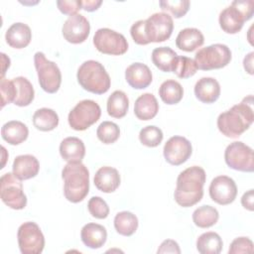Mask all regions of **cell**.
I'll return each mask as SVG.
<instances>
[{"mask_svg":"<svg viewBox=\"0 0 254 254\" xmlns=\"http://www.w3.org/2000/svg\"><path fill=\"white\" fill-rule=\"evenodd\" d=\"M173 18L165 12L154 13L146 20L135 22L130 29L133 41L138 45L161 43L168 40L173 32Z\"/></svg>","mask_w":254,"mask_h":254,"instance_id":"1","label":"cell"},{"mask_svg":"<svg viewBox=\"0 0 254 254\" xmlns=\"http://www.w3.org/2000/svg\"><path fill=\"white\" fill-rule=\"evenodd\" d=\"M205 179L204 170L198 166H192L181 172L174 192L177 203L183 207H190L200 201Z\"/></svg>","mask_w":254,"mask_h":254,"instance_id":"2","label":"cell"},{"mask_svg":"<svg viewBox=\"0 0 254 254\" xmlns=\"http://www.w3.org/2000/svg\"><path fill=\"white\" fill-rule=\"evenodd\" d=\"M252 103V95H249L240 103L220 113L217 118L218 130L228 138H238L253 123Z\"/></svg>","mask_w":254,"mask_h":254,"instance_id":"3","label":"cell"},{"mask_svg":"<svg viewBox=\"0 0 254 254\" xmlns=\"http://www.w3.org/2000/svg\"><path fill=\"white\" fill-rule=\"evenodd\" d=\"M64 193L65 198L73 203L84 199L89 190V172L81 162L67 163L63 171Z\"/></svg>","mask_w":254,"mask_h":254,"instance_id":"4","label":"cell"},{"mask_svg":"<svg viewBox=\"0 0 254 254\" xmlns=\"http://www.w3.org/2000/svg\"><path fill=\"white\" fill-rule=\"evenodd\" d=\"M76 77L83 89L95 94H103L110 88L109 74L99 62L93 60L81 64L77 69Z\"/></svg>","mask_w":254,"mask_h":254,"instance_id":"5","label":"cell"},{"mask_svg":"<svg viewBox=\"0 0 254 254\" xmlns=\"http://www.w3.org/2000/svg\"><path fill=\"white\" fill-rule=\"evenodd\" d=\"M253 13V0H234L219 14L220 28L227 34H236L242 29L244 22L252 18Z\"/></svg>","mask_w":254,"mask_h":254,"instance_id":"6","label":"cell"},{"mask_svg":"<svg viewBox=\"0 0 254 254\" xmlns=\"http://www.w3.org/2000/svg\"><path fill=\"white\" fill-rule=\"evenodd\" d=\"M193 61L196 68L201 70L221 68L231 61V51L224 44H213L198 50Z\"/></svg>","mask_w":254,"mask_h":254,"instance_id":"7","label":"cell"},{"mask_svg":"<svg viewBox=\"0 0 254 254\" xmlns=\"http://www.w3.org/2000/svg\"><path fill=\"white\" fill-rule=\"evenodd\" d=\"M34 64L42 89L48 93L57 92L62 82V73L58 64L49 61L42 52L34 55Z\"/></svg>","mask_w":254,"mask_h":254,"instance_id":"8","label":"cell"},{"mask_svg":"<svg viewBox=\"0 0 254 254\" xmlns=\"http://www.w3.org/2000/svg\"><path fill=\"white\" fill-rule=\"evenodd\" d=\"M101 109L98 103L91 99L79 101L68 113L69 126L76 131H83L98 121Z\"/></svg>","mask_w":254,"mask_h":254,"instance_id":"9","label":"cell"},{"mask_svg":"<svg viewBox=\"0 0 254 254\" xmlns=\"http://www.w3.org/2000/svg\"><path fill=\"white\" fill-rule=\"evenodd\" d=\"M2 201L12 209H23L27 205V196L23 185L13 173H6L0 179Z\"/></svg>","mask_w":254,"mask_h":254,"instance_id":"10","label":"cell"},{"mask_svg":"<svg viewBox=\"0 0 254 254\" xmlns=\"http://www.w3.org/2000/svg\"><path fill=\"white\" fill-rule=\"evenodd\" d=\"M18 244L23 254H40L45 247L44 234L36 222L27 221L21 224L17 232Z\"/></svg>","mask_w":254,"mask_h":254,"instance_id":"11","label":"cell"},{"mask_svg":"<svg viewBox=\"0 0 254 254\" xmlns=\"http://www.w3.org/2000/svg\"><path fill=\"white\" fill-rule=\"evenodd\" d=\"M93 44L100 53L106 55L120 56L128 50L126 38L109 28L98 29L93 36Z\"/></svg>","mask_w":254,"mask_h":254,"instance_id":"12","label":"cell"},{"mask_svg":"<svg viewBox=\"0 0 254 254\" xmlns=\"http://www.w3.org/2000/svg\"><path fill=\"white\" fill-rule=\"evenodd\" d=\"M227 166L233 170L251 173L254 170L253 150L241 141L230 143L224 152Z\"/></svg>","mask_w":254,"mask_h":254,"instance_id":"13","label":"cell"},{"mask_svg":"<svg viewBox=\"0 0 254 254\" xmlns=\"http://www.w3.org/2000/svg\"><path fill=\"white\" fill-rule=\"evenodd\" d=\"M192 152L190 142L183 136L171 137L164 146V157L166 161L174 166H180L188 161Z\"/></svg>","mask_w":254,"mask_h":254,"instance_id":"14","label":"cell"},{"mask_svg":"<svg viewBox=\"0 0 254 254\" xmlns=\"http://www.w3.org/2000/svg\"><path fill=\"white\" fill-rule=\"evenodd\" d=\"M209 195L210 198L218 204H229L236 198L237 186L230 177H215L209 185Z\"/></svg>","mask_w":254,"mask_h":254,"instance_id":"15","label":"cell"},{"mask_svg":"<svg viewBox=\"0 0 254 254\" xmlns=\"http://www.w3.org/2000/svg\"><path fill=\"white\" fill-rule=\"evenodd\" d=\"M63 36L71 44L83 43L90 32L88 20L81 14L68 16L63 25Z\"/></svg>","mask_w":254,"mask_h":254,"instance_id":"16","label":"cell"},{"mask_svg":"<svg viewBox=\"0 0 254 254\" xmlns=\"http://www.w3.org/2000/svg\"><path fill=\"white\" fill-rule=\"evenodd\" d=\"M125 78L131 87L143 89L151 84L153 75L148 65L142 63H134L126 68Z\"/></svg>","mask_w":254,"mask_h":254,"instance_id":"17","label":"cell"},{"mask_svg":"<svg viewBox=\"0 0 254 254\" xmlns=\"http://www.w3.org/2000/svg\"><path fill=\"white\" fill-rule=\"evenodd\" d=\"M13 174L21 181L29 180L36 177L40 170L38 159L33 155L17 156L12 166Z\"/></svg>","mask_w":254,"mask_h":254,"instance_id":"18","label":"cell"},{"mask_svg":"<svg viewBox=\"0 0 254 254\" xmlns=\"http://www.w3.org/2000/svg\"><path fill=\"white\" fill-rule=\"evenodd\" d=\"M94 185L103 192H113L120 185V175L115 168L101 167L94 175Z\"/></svg>","mask_w":254,"mask_h":254,"instance_id":"19","label":"cell"},{"mask_svg":"<svg viewBox=\"0 0 254 254\" xmlns=\"http://www.w3.org/2000/svg\"><path fill=\"white\" fill-rule=\"evenodd\" d=\"M7 44L14 49L26 48L32 40V32L27 24L17 22L12 24L6 31Z\"/></svg>","mask_w":254,"mask_h":254,"instance_id":"20","label":"cell"},{"mask_svg":"<svg viewBox=\"0 0 254 254\" xmlns=\"http://www.w3.org/2000/svg\"><path fill=\"white\" fill-rule=\"evenodd\" d=\"M194 94L203 103H213L220 95V85L213 77H201L194 85Z\"/></svg>","mask_w":254,"mask_h":254,"instance_id":"21","label":"cell"},{"mask_svg":"<svg viewBox=\"0 0 254 254\" xmlns=\"http://www.w3.org/2000/svg\"><path fill=\"white\" fill-rule=\"evenodd\" d=\"M83 244L91 249H98L104 245L107 239V231L104 226L98 223H87L80 231Z\"/></svg>","mask_w":254,"mask_h":254,"instance_id":"22","label":"cell"},{"mask_svg":"<svg viewBox=\"0 0 254 254\" xmlns=\"http://www.w3.org/2000/svg\"><path fill=\"white\" fill-rule=\"evenodd\" d=\"M60 154L67 163L81 162L85 155V146L77 137H66L60 145Z\"/></svg>","mask_w":254,"mask_h":254,"instance_id":"23","label":"cell"},{"mask_svg":"<svg viewBox=\"0 0 254 254\" xmlns=\"http://www.w3.org/2000/svg\"><path fill=\"white\" fill-rule=\"evenodd\" d=\"M159 111V103L152 93H144L140 95L134 104V113L140 120L153 119Z\"/></svg>","mask_w":254,"mask_h":254,"instance_id":"24","label":"cell"},{"mask_svg":"<svg viewBox=\"0 0 254 254\" xmlns=\"http://www.w3.org/2000/svg\"><path fill=\"white\" fill-rule=\"evenodd\" d=\"M204 37L196 28H185L176 38V46L185 52H192L202 46Z\"/></svg>","mask_w":254,"mask_h":254,"instance_id":"25","label":"cell"},{"mask_svg":"<svg viewBox=\"0 0 254 254\" xmlns=\"http://www.w3.org/2000/svg\"><path fill=\"white\" fill-rule=\"evenodd\" d=\"M28 127L21 121H8L1 128L2 138L11 145L21 144L28 138Z\"/></svg>","mask_w":254,"mask_h":254,"instance_id":"26","label":"cell"},{"mask_svg":"<svg viewBox=\"0 0 254 254\" xmlns=\"http://www.w3.org/2000/svg\"><path fill=\"white\" fill-rule=\"evenodd\" d=\"M177 58L178 54L169 47H159L152 52L153 64L165 72L173 71Z\"/></svg>","mask_w":254,"mask_h":254,"instance_id":"27","label":"cell"},{"mask_svg":"<svg viewBox=\"0 0 254 254\" xmlns=\"http://www.w3.org/2000/svg\"><path fill=\"white\" fill-rule=\"evenodd\" d=\"M107 113L114 118H122L129 108V99L122 90H115L107 99Z\"/></svg>","mask_w":254,"mask_h":254,"instance_id":"28","label":"cell"},{"mask_svg":"<svg viewBox=\"0 0 254 254\" xmlns=\"http://www.w3.org/2000/svg\"><path fill=\"white\" fill-rule=\"evenodd\" d=\"M33 124L38 130L52 131L59 125V115L51 108H40L33 115Z\"/></svg>","mask_w":254,"mask_h":254,"instance_id":"29","label":"cell"},{"mask_svg":"<svg viewBox=\"0 0 254 254\" xmlns=\"http://www.w3.org/2000/svg\"><path fill=\"white\" fill-rule=\"evenodd\" d=\"M222 246L221 237L212 231L202 233L196 240V249L201 254H218L221 252Z\"/></svg>","mask_w":254,"mask_h":254,"instance_id":"30","label":"cell"},{"mask_svg":"<svg viewBox=\"0 0 254 254\" xmlns=\"http://www.w3.org/2000/svg\"><path fill=\"white\" fill-rule=\"evenodd\" d=\"M16 87V97L14 104L18 106H28L35 97V91L32 83L24 76H18L12 79Z\"/></svg>","mask_w":254,"mask_h":254,"instance_id":"31","label":"cell"},{"mask_svg":"<svg viewBox=\"0 0 254 254\" xmlns=\"http://www.w3.org/2000/svg\"><path fill=\"white\" fill-rule=\"evenodd\" d=\"M159 95L166 104H177L183 98L184 88L180 82L174 79H168L161 84Z\"/></svg>","mask_w":254,"mask_h":254,"instance_id":"32","label":"cell"},{"mask_svg":"<svg viewBox=\"0 0 254 254\" xmlns=\"http://www.w3.org/2000/svg\"><path fill=\"white\" fill-rule=\"evenodd\" d=\"M115 230L123 236H131L138 228V218L130 211H120L114 217Z\"/></svg>","mask_w":254,"mask_h":254,"instance_id":"33","label":"cell"},{"mask_svg":"<svg viewBox=\"0 0 254 254\" xmlns=\"http://www.w3.org/2000/svg\"><path fill=\"white\" fill-rule=\"evenodd\" d=\"M219 218L217 209L211 205H201L192 213L193 223L200 228H208L214 225Z\"/></svg>","mask_w":254,"mask_h":254,"instance_id":"34","label":"cell"},{"mask_svg":"<svg viewBox=\"0 0 254 254\" xmlns=\"http://www.w3.org/2000/svg\"><path fill=\"white\" fill-rule=\"evenodd\" d=\"M97 138L104 144H112L116 142L120 136V129L118 125L111 121H103L97 127Z\"/></svg>","mask_w":254,"mask_h":254,"instance_id":"35","label":"cell"},{"mask_svg":"<svg viewBox=\"0 0 254 254\" xmlns=\"http://www.w3.org/2000/svg\"><path fill=\"white\" fill-rule=\"evenodd\" d=\"M164 138L162 130L154 125H149L141 129L139 133L140 142L147 147H157Z\"/></svg>","mask_w":254,"mask_h":254,"instance_id":"36","label":"cell"},{"mask_svg":"<svg viewBox=\"0 0 254 254\" xmlns=\"http://www.w3.org/2000/svg\"><path fill=\"white\" fill-rule=\"evenodd\" d=\"M196 65L192 59L184 56H178L173 72H175L180 78H188L192 76L196 72Z\"/></svg>","mask_w":254,"mask_h":254,"instance_id":"37","label":"cell"},{"mask_svg":"<svg viewBox=\"0 0 254 254\" xmlns=\"http://www.w3.org/2000/svg\"><path fill=\"white\" fill-rule=\"evenodd\" d=\"M189 0H162L160 7L162 10L171 12L175 18H181L187 14L190 9Z\"/></svg>","mask_w":254,"mask_h":254,"instance_id":"38","label":"cell"},{"mask_svg":"<svg viewBox=\"0 0 254 254\" xmlns=\"http://www.w3.org/2000/svg\"><path fill=\"white\" fill-rule=\"evenodd\" d=\"M89 213L98 219H104L109 214V206L100 196H92L87 203Z\"/></svg>","mask_w":254,"mask_h":254,"instance_id":"39","label":"cell"},{"mask_svg":"<svg viewBox=\"0 0 254 254\" xmlns=\"http://www.w3.org/2000/svg\"><path fill=\"white\" fill-rule=\"evenodd\" d=\"M1 89V107H4L6 104L14 102L16 97V87L13 80L6 78H1L0 82Z\"/></svg>","mask_w":254,"mask_h":254,"instance_id":"40","label":"cell"},{"mask_svg":"<svg viewBox=\"0 0 254 254\" xmlns=\"http://www.w3.org/2000/svg\"><path fill=\"white\" fill-rule=\"evenodd\" d=\"M253 252V242L248 237H237L235 238L229 247V254H239V253H252Z\"/></svg>","mask_w":254,"mask_h":254,"instance_id":"41","label":"cell"},{"mask_svg":"<svg viewBox=\"0 0 254 254\" xmlns=\"http://www.w3.org/2000/svg\"><path fill=\"white\" fill-rule=\"evenodd\" d=\"M57 5L63 14L69 16L77 14V11L82 8L80 0H59Z\"/></svg>","mask_w":254,"mask_h":254,"instance_id":"42","label":"cell"},{"mask_svg":"<svg viewBox=\"0 0 254 254\" xmlns=\"http://www.w3.org/2000/svg\"><path fill=\"white\" fill-rule=\"evenodd\" d=\"M157 252L158 253H178V254H180L181 249H180L178 242H176L173 239H167L161 243Z\"/></svg>","mask_w":254,"mask_h":254,"instance_id":"43","label":"cell"},{"mask_svg":"<svg viewBox=\"0 0 254 254\" xmlns=\"http://www.w3.org/2000/svg\"><path fill=\"white\" fill-rule=\"evenodd\" d=\"M253 201H254V190L251 189L248 191L244 192V194L242 195L241 204L243 205L244 208H246L250 211H253V209H254Z\"/></svg>","mask_w":254,"mask_h":254,"instance_id":"44","label":"cell"},{"mask_svg":"<svg viewBox=\"0 0 254 254\" xmlns=\"http://www.w3.org/2000/svg\"><path fill=\"white\" fill-rule=\"evenodd\" d=\"M102 4L101 0H84L81 1V7L87 12L95 11L99 8V6Z\"/></svg>","mask_w":254,"mask_h":254,"instance_id":"45","label":"cell"},{"mask_svg":"<svg viewBox=\"0 0 254 254\" xmlns=\"http://www.w3.org/2000/svg\"><path fill=\"white\" fill-rule=\"evenodd\" d=\"M253 55L254 53L251 52L243 60L244 68L249 74H253Z\"/></svg>","mask_w":254,"mask_h":254,"instance_id":"46","label":"cell"},{"mask_svg":"<svg viewBox=\"0 0 254 254\" xmlns=\"http://www.w3.org/2000/svg\"><path fill=\"white\" fill-rule=\"evenodd\" d=\"M1 60H2V73H1V78L4 77V74L6 72V69L10 66V59L5 55L1 54Z\"/></svg>","mask_w":254,"mask_h":254,"instance_id":"47","label":"cell"}]
</instances>
